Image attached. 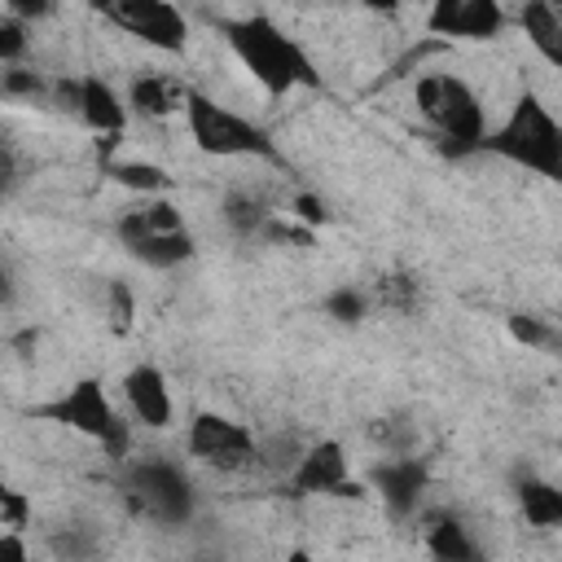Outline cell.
<instances>
[{
  "label": "cell",
  "instance_id": "obj_1",
  "mask_svg": "<svg viewBox=\"0 0 562 562\" xmlns=\"http://www.w3.org/2000/svg\"><path fill=\"white\" fill-rule=\"evenodd\" d=\"M224 44L237 57V66L246 70V79L268 97H285L294 88H316L321 83L316 61L307 57V48L285 26H277L268 13H246V18L228 22Z\"/></svg>",
  "mask_w": 562,
  "mask_h": 562
},
{
  "label": "cell",
  "instance_id": "obj_2",
  "mask_svg": "<svg viewBox=\"0 0 562 562\" xmlns=\"http://www.w3.org/2000/svg\"><path fill=\"white\" fill-rule=\"evenodd\" d=\"M413 101L422 119L457 149H483L492 132L487 97L457 70H422L413 83Z\"/></svg>",
  "mask_w": 562,
  "mask_h": 562
},
{
  "label": "cell",
  "instance_id": "obj_3",
  "mask_svg": "<svg viewBox=\"0 0 562 562\" xmlns=\"http://www.w3.org/2000/svg\"><path fill=\"white\" fill-rule=\"evenodd\" d=\"M483 149L509 158L514 167H527V171L553 180L562 171V123H558V114L540 97L522 92L509 105V114L501 123H492Z\"/></svg>",
  "mask_w": 562,
  "mask_h": 562
},
{
  "label": "cell",
  "instance_id": "obj_4",
  "mask_svg": "<svg viewBox=\"0 0 562 562\" xmlns=\"http://www.w3.org/2000/svg\"><path fill=\"white\" fill-rule=\"evenodd\" d=\"M40 417L66 426L70 435H83L88 443H101L105 457H114V461H127V457H132V426L123 422V413H119V404L110 400V391H105L101 378H79V382H70L57 400H48V404L40 408Z\"/></svg>",
  "mask_w": 562,
  "mask_h": 562
},
{
  "label": "cell",
  "instance_id": "obj_5",
  "mask_svg": "<svg viewBox=\"0 0 562 562\" xmlns=\"http://www.w3.org/2000/svg\"><path fill=\"white\" fill-rule=\"evenodd\" d=\"M119 241L127 246L132 259H140L145 268H176L193 255V233L184 228V215L176 202L167 198H140L132 202L119 224H114Z\"/></svg>",
  "mask_w": 562,
  "mask_h": 562
},
{
  "label": "cell",
  "instance_id": "obj_6",
  "mask_svg": "<svg viewBox=\"0 0 562 562\" xmlns=\"http://www.w3.org/2000/svg\"><path fill=\"white\" fill-rule=\"evenodd\" d=\"M184 127H189L193 145L211 158H263V154H272L268 132L250 114L224 105L220 97H211L202 88H193V97L184 105Z\"/></svg>",
  "mask_w": 562,
  "mask_h": 562
},
{
  "label": "cell",
  "instance_id": "obj_7",
  "mask_svg": "<svg viewBox=\"0 0 562 562\" xmlns=\"http://www.w3.org/2000/svg\"><path fill=\"white\" fill-rule=\"evenodd\" d=\"M184 452L206 465L211 474H246L250 465H259V435L228 417V413H198L189 426H184Z\"/></svg>",
  "mask_w": 562,
  "mask_h": 562
},
{
  "label": "cell",
  "instance_id": "obj_8",
  "mask_svg": "<svg viewBox=\"0 0 562 562\" xmlns=\"http://www.w3.org/2000/svg\"><path fill=\"white\" fill-rule=\"evenodd\" d=\"M127 501L145 518L184 522L189 509H193V483H189L184 465H176L158 452L127 457Z\"/></svg>",
  "mask_w": 562,
  "mask_h": 562
},
{
  "label": "cell",
  "instance_id": "obj_9",
  "mask_svg": "<svg viewBox=\"0 0 562 562\" xmlns=\"http://www.w3.org/2000/svg\"><path fill=\"white\" fill-rule=\"evenodd\" d=\"M101 18L154 53H184L189 44V13L167 0H114L101 9Z\"/></svg>",
  "mask_w": 562,
  "mask_h": 562
},
{
  "label": "cell",
  "instance_id": "obj_10",
  "mask_svg": "<svg viewBox=\"0 0 562 562\" xmlns=\"http://www.w3.org/2000/svg\"><path fill=\"white\" fill-rule=\"evenodd\" d=\"M285 479L299 496H364V487L351 479V457L338 439H312Z\"/></svg>",
  "mask_w": 562,
  "mask_h": 562
},
{
  "label": "cell",
  "instance_id": "obj_11",
  "mask_svg": "<svg viewBox=\"0 0 562 562\" xmlns=\"http://www.w3.org/2000/svg\"><path fill=\"white\" fill-rule=\"evenodd\" d=\"M119 395H123V413H127V426L136 430H167L176 422V395H171V382L167 373L154 364V360H140L123 373L119 382Z\"/></svg>",
  "mask_w": 562,
  "mask_h": 562
},
{
  "label": "cell",
  "instance_id": "obj_12",
  "mask_svg": "<svg viewBox=\"0 0 562 562\" xmlns=\"http://www.w3.org/2000/svg\"><path fill=\"white\" fill-rule=\"evenodd\" d=\"M426 31L439 35V40H496L505 26H509V9L496 4V0H439L426 9Z\"/></svg>",
  "mask_w": 562,
  "mask_h": 562
},
{
  "label": "cell",
  "instance_id": "obj_13",
  "mask_svg": "<svg viewBox=\"0 0 562 562\" xmlns=\"http://www.w3.org/2000/svg\"><path fill=\"white\" fill-rule=\"evenodd\" d=\"M189 97H193V83H189L184 75H176V70H140V75L127 79L123 105H127L136 119H145V123H167V119H176V114L184 119Z\"/></svg>",
  "mask_w": 562,
  "mask_h": 562
},
{
  "label": "cell",
  "instance_id": "obj_14",
  "mask_svg": "<svg viewBox=\"0 0 562 562\" xmlns=\"http://www.w3.org/2000/svg\"><path fill=\"white\" fill-rule=\"evenodd\" d=\"M57 92L70 101V110H75V119H79L83 127H92V132H110V136L123 132V123H127V105H123V97L105 83V75H92V70H88V75L61 79Z\"/></svg>",
  "mask_w": 562,
  "mask_h": 562
},
{
  "label": "cell",
  "instance_id": "obj_15",
  "mask_svg": "<svg viewBox=\"0 0 562 562\" xmlns=\"http://www.w3.org/2000/svg\"><path fill=\"white\" fill-rule=\"evenodd\" d=\"M422 544H426L430 562H487L483 540H479V536H474V527H470L461 514H452V509L426 514Z\"/></svg>",
  "mask_w": 562,
  "mask_h": 562
},
{
  "label": "cell",
  "instance_id": "obj_16",
  "mask_svg": "<svg viewBox=\"0 0 562 562\" xmlns=\"http://www.w3.org/2000/svg\"><path fill=\"white\" fill-rule=\"evenodd\" d=\"M378 492L382 501L395 509V514H413L422 505V492H426V465L408 452V457H386L378 465Z\"/></svg>",
  "mask_w": 562,
  "mask_h": 562
},
{
  "label": "cell",
  "instance_id": "obj_17",
  "mask_svg": "<svg viewBox=\"0 0 562 562\" xmlns=\"http://www.w3.org/2000/svg\"><path fill=\"white\" fill-rule=\"evenodd\" d=\"M509 22H518V31L527 35V44L549 66H562V9L553 0H527L522 9L509 13Z\"/></svg>",
  "mask_w": 562,
  "mask_h": 562
},
{
  "label": "cell",
  "instance_id": "obj_18",
  "mask_svg": "<svg viewBox=\"0 0 562 562\" xmlns=\"http://www.w3.org/2000/svg\"><path fill=\"white\" fill-rule=\"evenodd\" d=\"M44 549L57 558V562H92L101 553V527L88 522V518H70V522H57L44 531Z\"/></svg>",
  "mask_w": 562,
  "mask_h": 562
},
{
  "label": "cell",
  "instance_id": "obj_19",
  "mask_svg": "<svg viewBox=\"0 0 562 562\" xmlns=\"http://www.w3.org/2000/svg\"><path fill=\"white\" fill-rule=\"evenodd\" d=\"M518 509H522L527 527L553 531L562 522V492H558V483H549V479H522L518 483Z\"/></svg>",
  "mask_w": 562,
  "mask_h": 562
},
{
  "label": "cell",
  "instance_id": "obj_20",
  "mask_svg": "<svg viewBox=\"0 0 562 562\" xmlns=\"http://www.w3.org/2000/svg\"><path fill=\"white\" fill-rule=\"evenodd\" d=\"M224 224H228V233L233 237H263V228H268V220L277 215L259 193H246V189H237V193H228L224 198Z\"/></svg>",
  "mask_w": 562,
  "mask_h": 562
},
{
  "label": "cell",
  "instance_id": "obj_21",
  "mask_svg": "<svg viewBox=\"0 0 562 562\" xmlns=\"http://www.w3.org/2000/svg\"><path fill=\"white\" fill-rule=\"evenodd\" d=\"M422 285L408 277V272H382L373 285H369V299L373 307H391V312H413Z\"/></svg>",
  "mask_w": 562,
  "mask_h": 562
},
{
  "label": "cell",
  "instance_id": "obj_22",
  "mask_svg": "<svg viewBox=\"0 0 562 562\" xmlns=\"http://www.w3.org/2000/svg\"><path fill=\"white\" fill-rule=\"evenodd\" d=\"M110 176L127 189H136L140 198H158L167 189V171L154 162H110Z\"/></svg>",
  "mask_w": 562,
  "mask_h": 562
},
{
  "label": "cell",
  "instance_id": "obj_23",
  "mask_svg": "<svg viewBox=\"0 0 562 562\" xmlns=\"http://www.w3.org/2000/svg\"><path fill=\"white\" fill-rule=\"evenodd\" d=\"M325 316H334V321H342V325H360L364 316H373V299H369V290H360V285H338V290L325 299Z\"/></svg>",
  "mask_w": 562,
  "mask_h": 562
},
{
  "label": "cell",
  "instance_id": "obj_24",
  "mask_svg": "<svg viewBox=\"0 0 562 562\" xmlns=\"http://www.w3.org/2000/svg\"><path fill=\"white\" fill-rule=\"evenodd\" d=\"M31 496L0 479V531H26L31 527Z\"/></svg>",
  "mask_w": 562,
  "mask_h": 562
},
{
  "label": "cell",
  "instance_id": "obj_25",
  "mask_svg": "<svg viewBox=\"0 0 562 562\" xmlns=\"http://www.w3.org/2000/svg\"><path fill=\"white\" fill-rule=\"evenodd\" d=\"M105 312H110V325H114V329H127V325H132L136 303H132L127 281H110V285H105Z\"/></svg>",
  "mask_w": 562,
  "mask_h": 562
},
{
  "label": "cell",
  "instance_id": "obj_26",
  "mask_svg": "<svg viewBox=\"0 0 562 562\" xmlns=\"http://www.w3.org/2000/svg\"><path fill=\"white\" fill-rule=\"evenodd\" d=\"M22 48H26V26L13 22V18L0 9V61H13Z\"/></svg>",
  "mask_w": 562,
  "mask_h": 562
},
{
  "label": "cell",
  "instance_id": "obj_27",
  "mask_svg": "<svg viewBox=\"0 0 562 562\" xmlns=\"http://www.w3.org/2000/svg\"><path fill=\"white\" fill-rule=\"evenodd\" d=\"M0 562H40L26 531H0Z\"/></svg>",
  "mask_w": 562,
  "mask_h": 562
},
{
  "label": "cell",
  "instance_id": "obj_28",
  "mask_svg": "<svg viewBox=\"0 0 562 562\" xmlns=\"http://www.w3.org/2000/svg\"><path fill=\"white\" fill-rule=\"evenodd\" d=\"M509 329H514V338H518V342H527V347H544V342L553 338V334H549V325H544V321H536V316H527V321H522V316H509Z\"/></svg>",
  "mask_w": 562,
  "mask_h": 562
},
{
  "label": "cell",
  "instance_id": "obj_29",
  "mask_svg": "<svg viewBox=\"0 0 562 562\" xmlns=\"http://www.w3.org/2000/svg\"><path fill=\"white\" fill-rule=\"evenodd\" d=\"M290 206H294V215H299V220H303L307 228H312V224H325V220H329L325 202H321V198H312V193H299V198H294Z\"/></svg>",
  "mask_w": 562,
  "mask_h": 562
},
{
  "label": "cell",
  "instance_id": "obj_30",
  "mask_svg": "<svg viewBox=\"0 0 562 562\" xmlns=\"http://www.w3.org/2000/svg\"><path fill=\"white\" fill-rule=\"evenodd\" d=\"M277 562H321V558H316V553H307V549H285Z\"/></svg>",
  "mask_w": 562,
  "mask_h": 562
}]
</instances>
